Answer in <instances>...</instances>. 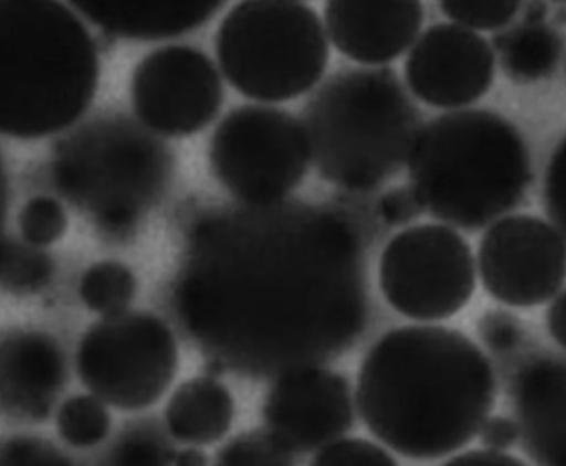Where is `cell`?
<instances>
[{"label": "cell", "instance_id": "cell-1", "mask_svg": "<svg viewBox=\"0 0 566 466\" xmlns=\"http://www.w3.org/2000/svg\"><path fill=\"white\" fill-rule=\"evenodd\" d=\"M171 299L179 325L211 362L245 378L322 366L348 351L368 321L348 225L277 204L202 224Z\"/></svg>", "mask_w": 566, "mask_h": 466}, {"label": "cell", "instance_id": "cell-2", "mask_svg": "<svg viewBox=\"0 0 566 466\" xmlns=\"http://www.w3.org/2000/svg\"><path fill=\"white\" fill-rule=\"evenodd\" d=\"M497 399L494 366L458 329H392L363 358L355 404L369 434L401 457L436 460L471 444Z\"/></svg>", "mask_w": 566, "mask_h": 466}, {"label": "cell", "instance_id": "cell-3", "mask_svg": "<svg viewBox=\"0 0 566 466\" xmlns=\"http://www.w3.org/2000/svg\"><path fill=\"white\" fill-rule=\"evenodd\" d=\"M98 78L95 40L70 7L0 0V135L63 131L92 105Z\"/></svg>", "mask_w": 566, "mask_h": 466}, {"label": "cell", "instance_id": "cell-4", "mask_svg": "<svg viewBox=\"0 0 566 466\" xmlns=\"http://www.w3.org/2000/svg\"><path fill=\"white\" fill-rule=\"evenodd\" d=\"M408 171L424 211L468 232L517 209L532 181L524 136L485 109L446 113L422 126Z\"/></svg>", "mask_w": 566, "mask_h": 466}, {"label": "cell", "instance_id": "cell-5", "mask_svg": "<svg viewBox=\"0 0 566 466\" xmlns=\"http://www.w3.org/2000/svg\"><path fill=\"white\" fill-rule=\"evenodd\" d=\"M310 155L323 178L368 191L408 165L418 138V109L386 70L333 76L305 112Z\"/></svg>", "mask_w": 566, "mask_h": 466}, {"label": "cell", "instance_id": "cell-6", "mask_svg": "<svg viewBox=\"0 0 566 466\" xmlns=\"http://www.w3.org/2000/svg\"><path fill=\"white\" fill-rule=\"evenodd\" d=\"M219 68L241 95L282 103L305 95L329 59L325 23L296 0H245L229 10L216 35Z\"/></svg>", "mask_w": 566, "mask_h": 466}, {"label": "cell", "instance_id": "cell-7", "mask_svg": "<svg viewBox=\"0 0 566 466\" xmlns=\"http://www.w3.org/2000/svg\"><path fill=\"white\" fill-rule=\"evenodd\" d=\"M178 371L175 332L153 313L128 309L99 319L76 351L82 384L118 411L151 407L171 388Z\"/></svg>", "mask_w": 566, "mask_h": 466}, {"label": "cell", "instance_id": "cell-8", "mask_svg": "<svg viewBox=\"0 0 566 466\" xmlns=\"http://www.w3.org/2000/svg\"><path fill=\"white\" fill-rule=\"evenodd\" d=\"M209 158L219 182L249 205L279 204L312 162L302 123L262 105L229 113L212 136Z\"/></svg>", "mask_w": 566, "mask_h": 466}, {"label": "cell", "instance_id": "cell-9", "mask_svg": "<svg viewBox=\"0 0 566 466\" xmlns=\"http://www.w3.org/2000/svg\"><path fill=\"white\" fill-rule=\"evenodd\" d=\"M386 301L412 321L452 318L475 292L478 268L471 245L448 225L406 229L389 240L379 258Z\"/></svg>", "mask_w": 566, "mask_h": 466}, {"label": "cell", "instance_id": "cell-10", "mask_svg": "<svg viewBox=\"0 0 566 466\" xmlns=\"http://www.w3.org/2000/svg\"><path fill=\"white\" fill-rule=\"evenodd\" d=\"M224 88L206 53L168 45L146 55L132 78V103L143 125L165 136H189L214 121Z\"/></svg>", "mask_w": 566, "mask_h": 466}, {"label": "cell", "instance_id": "cell-11", "mask_svg": "<svg viewBox=\"0 0 566 466\" xmlns=\"http://www.w3.org/2000/svg\"><path fill=\"white\" fill-rule=\"evenodd\" d=\"M478 269L485 292L512 308L551 301L566 282V240L534 215H511L482 236Z\"/></svg>", "mask_w": 566, "mask_h": 466}, {"label": "cell", "instance_id": "cell-12", "mask_svg": "<svg viewBox=\"0 0 566 466\" xmlns=\"http://www.w3.org/2000/svg\"><path fill=\"white\" fill-rule=\"evenodd\" d=\"M355 398L345 375L323 366L275 378L262 407L265 431L293 455L312 454L355 427Z\"/></svg>", "mask_w": 566, "mask_h": 466}, {"label": "cell", "instance_id": "cell-13", "mask_svg": "<svg viewBox=\"0 0 566 466\" xmlns=\"http://www.w3.org/2000/svg\"><path fill=\"white\" fill-rule=\"evenodd\" d=\"M495 76L492 43L455 25L429 27L409 50L405 78L416 98L434 108L472 105L491 89Z\"/></svg>", "mask_w": 566, "mask_h": 466}, {"label": "cell", "instance_id": "cell-14", "mask_svg": "<svg viewBox=\"0 0 566 466\" xmlns=\"http://www.w3.org/2000/svg\"><path fill=\"white\" fill-rule=\"evenodd\" d=\"M424 20L416 0H332L325 7L328 42L363 65H386L411 50Z\"/></svg>", "mask_w": 566, "mask_h": 466}, {"label": "cell", "instance_id": "cell-15", "mask_svg": "<svg viewBox=\"0 0 566 466\" xmlns=\"http://www.w3.org/2000/svg\"><path fill=\"white\" fill-rule=\"evenodd\" d=\"M509 389L527 457L537 466H566V356L525 359Z\"/></svg>", "mask_w": 566, "mask_h": 466}, {"label": "cell", "instance_id": "cell-16", "mask_svg": "<svg viewBox=\"0 0 566 466\" xmlns=\"http://www.w3.org/2000/svg\"><path fill=\"white\" fill-rule=\"evenodd\" d=\"M66 381L59 348L23 335L0 345V415L19 422L50 417Z\"/></svg>", "mask_w": 566, "mask_h": 466}, {"label": "cell", "instance_id": "cell-17", "mask_svg": "<svg viewBox=\"0 0 566 466\" xmlns=\"http://www.w3.org/2000/svg\"><path fill=\"white\" fill-rule=\"evenodd\" d=\"M72 3L103 32L132 40L185 35L208 23L224 6L218 0H75Z\"/></svg>", "mask_w": 566, "mask_h": 466}, {"label": "cell", "instance_id": "cell-18", "mask_svg": "<svg viewBox=\"0 0 566 466\" xmlns=\"http://www.w3.org/2000/svg\"><path fill=\"white\" fill-rule=\"evenodd\" d=\"M234 419V395L224 382L209 374L179 384L165 409L166 431L189 447H208L222 441Z\"/></svg>", "mask_w": 566, "mask_h": 466}, {"label": "cell", "instance_id": "cell-19", "mask_svg": "<svg viewBox=\"0 0 566 466\" xmlns=\"http://www.w3.org/2000/svg\"><path fill=\"white\" fill-rule=\"evenodd\" d=\"M502 70L517 83L547 78L557 70L564 52V39L545 20H525L501 30L492 40Z\"/></svg>", "mask_w": 566, "mask_h": 466}, {"label": "cell", "instance_id": "cell-20", "mask_svg": "<svg viewBox=\"0 0 566 466\" xmlns=\"http://www.w3.org/2000/svg\"><path fill=\"white\" fill-rule=\"evenodd\" d=\"M138 283L128 266L119 262H98L86 268L80 279L83 305L103 318L128 311Z\"/></svg>", "mask_w": 566, "mask_h": 466}, {"label": "cell", "instance_id": "cell-21", "mask_svg": "<svg viewBox=\"0 0 566 466\" xmlns=\"http://www.w3.org/2000/svg\"><path fill=\"white\" fill-rule=\"evenodd\" d=\"M56 431L70 447H96L112 431L108 405L93 394L73 395L56 412Z\"/></svg>", "mask_w": 566, "mask_h": 466}, {"label": "cell", "instance_id": "cell-22", "mask_svg": "<svg viewBox=\"0 0 566 466\" xmlns=\"http://www.w3.org/2000/svg\"><path fill=\"white\" fill-rule=\"evenodd\" d=\"M175 455V448L159 427L136 424L116 438L106 466H172Z\"/></svg>", "mask_w": 566, "mask_h": 466}, {"label": "cell", "instance_id": "cell-23", "mask_svg": "<svg viewBox=\"0 0 566 466\" xmlns=\"http://www.w3.org/2000/svg\"><path fill=\"white\" fill-rule=\"evenodd\" d=\"M212 466H295V460L268 431H249L226 442Z\"/></svg>", "mask_w": 566, "mask_h": 466}, {"label": "cell", "instance_id": "cell-24", "mask_svg": "<svg viewBox=\"0 0 566 466\" xmlns=\"http://www.w3.org/2000/svg\"><path fill=\"white\" fill-rule=\"evenodd\" d=\"M69 227L65 209L56 199L36 195L30 199L19 214V231L29 245L49 246L59 242Z\"/></svg>", "mask_w": 566, "mask_h": 466}, {"label": "cell", "instance_id": "cell-25", "mask_svg": "<svg viewBox=\"0 0 566 466\" xmlns=\"http://www.w3.org/2000/svg\"><path fill=\"white\" fill-rule=\"evenodd\" d=\"M442 12L455 25L478 32V30L507 29L517 17L524 3L517 0H495V2H475V0H444L439 3Z\"/></svg>", "mask_w": 566, "mask_h": 466}, {"label": "cell", "instance_id": "cell-26", "mask_svg": "<svg viewBox=\"0 0 566 466\" xmlns=\"http://www.w3.org/2000/svg\"><path fill=\"white\" fill-rule=\"evenodd\" d=\"M308 466H399L386 448L365 438H339L316 452Z\"/></svg>", "mask_w": 566, "mask_h": 466}, {"label": "cell", "instance_id": "cell-27", "mask_svg": "<svg viewBox=\"0 0 566 466\" xmlns=\"http://www.w3.org/2000/svg\"><path fill=\"white\" fill-rule=\"evenodd\" d=\"M479 338L495 356L515 354L524 342V326L521 319L504 309L488 311L478 325Z\"/></svg>", "mask_w": 566, "mask_h": 466}, {"label": "cell", "instance_id": "cell-28", "mask_svg": "<svg viewBox=\"0 0 566 466\" xmlns=\"http://www.w3.org/2000/svg\"><path fill=\"white\" fill-rule=\"evenodd\" d=\"M0 466H75L59 448L36 437L0 441Z\"/></svg>", "mask_w": 566, "mask_h": 466}, {"label": "cell", "instance_id": "cell-29", "mask_svg": "<svg viewBox=\"0 0 566 466\" xmlns=\"http://www.w3.org/2000/svg\"><path fill=\"white\" fill-rule=\"evenodd\" d=\"M544 205L552 225L566 240V138L555 149L545 172Z\"/></svg>", "mask_w": 566, "mask_h": 466}, {"label": "cell", "instance_id": "cell-30", "mask_svg": "<svg viewBox=\"0 0 566 466\" xmlns=\"http://www.w3.org/2000/svg\"><path fill=\"white\" fill-rule=\"evenodd\" d=\"M379 218L391 227H402L421 218L424 212L421 199L411 186L392 189L382 195L378 205Z\"/></svg>", "mask_w": 566, "mask_h": 466}, {"label": "cell", "instance_id": "cell-31", "mask_svg": "<svg viewBox=\"0 0 566 466\" xmlns=\"http://www.w3.org/2000/svg\"><path fill=\"white\" fill-rule=\"evenodd\" d=\"M478 437L485 451L505 452L521 442V431L515 419L507 415H492L482 424Z\"/></svg>", "mask_w": 566, "mask_h": 466}, {"label": "cell", "instance_id": "cell-32", "mask_svg": "<svg viewBox=\"0 0 566 466\" xmlns=\"http://www.w3.org/2000/svg\"><path fill=\"white\" fill-rule=\"evenodd\" d=\"M442 466H527L518 458L505 454V452L469 451L465 454L455 455Z\"/></svg>", "mask_w": 566, "mask_h": 466}, {"label": "cell", "instance_id": "cell-33", "mask_svg": "<svg viewBox=\"0 0 566 466\" xmlns=\"http://www.w3.org/2000/svg\"><path fill=\"white\" fill-rule=\"evenodd\" d=\"M547 328L555 342L566 351V288L548 306Z\"/></svg>", "mask_w": 566, "mask_h": 466}, {"label": "cell", "instance_id": "cell-34", "mask_svg": "<svg viewBox=\"0 0 566 466\" xmlns=\"http://www.w3.org/2000/svg\"><path fill=\"white\" fill-rule=\"evenodd\" d=\"M172 466H209L208 454L199 447L182 448L176 452Z\"/></svg>", "mask_w": 566, "mask_h": 466}]
</instances>
